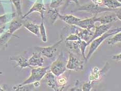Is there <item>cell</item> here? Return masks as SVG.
I'll return each mask as SVG.
<instances>
[{
  "label": "cell",
  "mask_w": 121,
  "mask_h": 91,
  "mask_svg": "<svg viewBox=\"0 0 121 91\" xmlns=\"http://www.w3.org/2000/svg\"><path fill=\"white\" fill-rule=\"evenodd\" d=\"M121 27L115 28L113 29L109 30L108 31H107L106 32L104 33L103 35H101L100 36L94 39V40L91 43V44L90 45V48H89L88 53L87 55V56L86 57L85 61H86L87 60H88L91 58L92 55L94 54V52L97 50V49L99 48V46L100 45V44L103 42L106 39H107L110 36L115 35V34H116L118 32H121Z\"/></svg>",
  "instance_id": "6da1fadb"
},
{
  "label": "cell",
  "mask_w": 121,
  "mask_h": 91,
  "mask_svg": "<svg viewBox=\"0 0 121 91\" xmlns=\"http://www.w3.org/2000/svg\"><path fill=\"white\" fill-rule=\"evenodd\" d=\"M67 61L64 54L62 52L57 59L52 62L51 67V72L55 77H59L61 75L67 70L66 65Z\"/></svg>",
  "instance_id": "7a4b0ae2"
},
{
  "label": "cell",
  "mask_w": 121,
  "mask_h": 91,
  "mask_svg": "<svg viewBox=\"0 0 121 91\" xmlns=\"http://www.w3.org/2000/svg\"><path fill=\"white\" fill-rule=\"evenodd\" d=\"M49 69V66L46 67H39L37 68H33L31 70L30 76L28 79L25 80L22 84L19 85H23L26 84H32L35 82H40L42 79L46 74L48 70Z\"/></svg>",
  "instance_id": "3957f363"
},
{
  "label": "cell",
  "mask_w": 121,
  "mask_h": 91,
  "mask_svg": "<svg viewBox=\"0 0 121 91\" xmlns=\"http://www.w3.org/2000/svg\"><path fill=\"white\" fill-rule=\"evenodd\" d=\"M84 62L76 57L73 54L69 52V59L67 61L66 68L75 71H82L84 69Z\"/></svg>",
  "instance_id": "277c9868"
},
{
  "label": "cell",
  "mask_w": 121,
  "mask_h": 91,
  "mask_svg": "<svg viewBox=\"0 0 121 91\" xmlns=\"http://www.w3.org/2000/svg\"><path fill=\"white\" fill-rule=\"evenodd\" d=\"M63 41V39H61L60 41L57 42L56 43L54 44L53 45L48 47H40L36 46L35 49L36 51L40 53L42 55L45 56L47 58L51 59L54 57V55L57 51L58 47L59 44L61 43Z\"/></svg>",
  "instance_id": "5b68a950"
},
{
  "label": "cell",
  "mask_w": 121,
  "mask_h": 91,
  "mask_svg": "<svg viewBox=\"0 0 121 91\" xmlns=\"http://www.w3.org/2000/svg\"><path fill=\"white\" fill-rule=\"evenodd\" d=\"M114 9H108L107 7H103L99 6L98 5H88L86 6H83L79 8L77 10H81V11H86L89 12L91 14H97L99 13L106 12V11H112Z\"/></svg>",
  "instance_id": "8992f818"
},
{
  "label": "cell",
  "mask_w": 121,
  "mask_h": 91,
  "mask_svg": "<svg viewBox=\"0 0 121 91\" xmlns=\"http://www.w3.org/2000/svg\"><path fill=\"white\" fill-rule=\"evenodd\" d=\"M40 53L36 51L33 52L32 56L28 59L29 64L31 67H42L44 64V58Z\"/></svg>",
  "instance_id": "52a82bcc"
},
{
  "label": "cell",
  "mask_w": 121,
  "mask_h": 91,
  "mask_svg": "<svg viewBox=\"0 0 121 91\" xmlns=\"http://www.w3.org/2000/svg\"><path fill=\"white\" fill-rule=\"evenodd\" d=\"M111 28V25L110 24H103L101 26H97L95 27V31L94 32V35L92 36L91 39L87 43L89 45L94 39L99 37L101 35H103L104 33L106 32L107 31H108L110 28Z\"/></svg>",
  "instance_id": "ba28073f"
},
{
  "label": "cell",
  "mask_w": 121,
  "mask_h": 91,
  "mask_svg": "<svg viewBox=\"0 0 121 91\" xmlns=\"http://www.w3.org/2000/svg\"><path fill=\"white\" fill-rule=\"evenodd\" d=\"M95 18L96 16L90 18H87L85 19H81L77 23L76 26L83 29L91 30L92 28L95 27V23L96 22Z\"/></svg>",
  "instance_id": "9c48e42d"
},
{
  "label": "cell",
  "mask_w": 121,
  "mask_h": 91,
  "mask_svg": "<svg viewBox=\"0 0 121 91\" xmlns=\"http://www.w3.org/2000/svg\"><path fill=\"white\" fill-rule=\"evenodd\" d=\"M45 10H46L45 8L44 5L43 4L40 2H36L33 5V6L29 10V11L27 14L23 16V17H22V19H23V18H25V17H27V16L30 14L31 13H32L34 12H38L40 13L42 18L43 19L44 12Z\"/></svg>",
  "instance_id": "30bf717a"
},
{
  "label": "cell",
  "mask_w": 121,
  "mask_h": 91,
  "mask_svg": "<svg viewBox=\"0 0 121 91\" xmlns=\"http://www.w3.org/2000/svg\"><path fill=\"white\" fill-rule=\"evenodd\" d=\"M45 75L47 79V84L48 87L52 88L54 91H59V87L56 80L55 75L52 72H48L46 73Z\"/></svg>",
  "instance_id": "8fae6325"
},
{
  "label": "cell",
  "mask_w": 121,
  "mask_h": 91,
  "mask_svg": "<svg viewBox=\"0 0 121 91\" xmlns=\"http://www.w3.org/2000/svg\"><path fill=\"white\" fill-rule=\"evenodd\" d=\"M58 17L61 20H62L64 22H66L68 25H69L70 26H76L77 23L82 19L81 18L76 17L72 15H60L58 13Z\"/></svg>",
  "instance_id": "7c38bea8"
},
{
  "label": "cell",
  "mask_w": 121,
  "mask_h": 91,
  "mask_svg": "<svg viewBox=\"0 0 121 91\" xmlns=\"http://www.w3.org/2000/svg\"><path fill=\"white\" fill-rule=\"evenodd\" d=\"M118 20L117 16L115 15H107L103 17L95 18V22H99L103 24H109L112 22H116Z\"/></svg>",
  "instance_id": "4fadbf2b"
},
{
  "label": "cell",
  "mask_w": 121,
  "mask_h": 91,
  "mask_svg": "<svg viewBox=\"0 0 121 91\" xmlns=\"http://www.w3.org/2000/svg\"><path fill=\"white\" fill-rule=\"evenodd\" d=\"M10 59L11 60V61H15L17 63V66H19L20 68H23L26 67L31 68H32V67L30 66L29 64L28 60L23 56L10 57Z\"/></svg>",
  "instance_id": "5bb4252c"
},
{
  "label": "cell",
  "mask_w": 121,
  "mask_h": 91,
  "mask_svg": "<svg viewBox=\"0 0 121 91\" xmlns=\"http://www.w3.org/2000/svg\"><path fill=\"white\" fill-rule=\"evenodd\" d=\"M23 26L22 23L18 19H16L12 20L10 22V25L9 26L8 32L9 33L13 35L16 31L19 29Z\"/></svg>",
  "instance_id": "9a60e30c"
},
{
  "label": "cell",
  "mask_w": 121,
  "mask_h": 91,
  "mask_svg": "<svg viewBox=\"0 0 121 91\" xmlns=\"http://www.w3.org/2000/svg\"><path fill=\"white\" fill-rule=\"evenodd\" d=\"M23 26L28 31H29L30 32L34 34L35 35L38 36H40V26H39L32 22H28L25 23Z\"/></svg>",
  "instance_id": "2e32d148"
},
{
  "label": "cell",
  "mask_w": 121,
  "mask_h": 91,
  "mask_svg": "<svg viewBox=\"0 0 121 91\" xmlns=\"http://www.w3.org/2000/svg\"><path fill=\"white\" fill-rule=\"evenodd\" d=\"M77 35L81 40L85 41L87 42L91 39L92 36L93 35L94 32L91 31V30L83 29V30L79 31Z\"/></svg>",
  "instance_id": "e0dca14e"
},
{
  "label": "cell",
  "mask_w": 121,
  "mask_h": 91,
  "mask_svg": "<svg viewBox=\"0 0 121 91\" xmlns=\"http://www.w3.org/2000/svg\"><path fill=\"white\" fill-rule=\"evenodd\" d=\"M102 4L107 8L112 9H117L121 6V2L117 0H102Z\"/></svg>",
  "instance_id": "ac0fdd59"
},
{
  "label": "cell",
  "mask_w": 121,
  "mask_h": 91,
  "mask_svg": "<svg viewBox=\"0 0 121 91\" xmlns=\"http://www.w3.org/2000/svg\"><path fill=\"white\" fill-rule=\"evenodd\" d=\"M15 13L12 14H6L0 16V25L5 24L7 22H11L12 20L15 17Z\"/></svg>",
  "instance_id": "d6986e66"
},
{
  "label": "cell",
  "mask_w": 121,
  "mask_h": 91,
  "mask_svg": "<svg viewBox=\"0 0 121 91\" xmlns=\"http://www.w3.org/2000/svg\"><path fill=\"white\" fill-rule=\"evenodd\" d=\"M81 40L78 41H65V46L71 49H78L79 48Z\"/></svg>",
  "instance_id": "ffe728a7"
},
{
  "label": "cell",
  "mask_w": 121,
  "mask_h": 91,
  "mask_svg": "<svg viewBox=\"0 0 121 91\" xmlns=\"http://www.w3.org/2000/svg\"><path fill=\"white\" fill-rule=\"evenodd\" d=\"M121 42V32L116 33L113 37L109 39L107 41V44L109 45H113L114 44L120 43Z\"/></svg>",
  "instance_id": "44dd1931"
},
{
  "label": "cell",
  "mask_w": 121,
  "mask_h": 91,
  "mask_svg": "<svg viewBox=\"0 0 121 91\" xmlns=\"http://www.w3.org/2000/svg\"><path fill=\"white\" fill-rule=\"evenodd\" d=\"M14 35L12 34L9 33V32H6L3 35L0 36V48L3 47L7 44V42L11 38V36Z\"/></svg>",
  "instance_id": "7402d4cb"
},
{
  "label": "cell",
  "mask_w": 121,
  "mask_h": 91,
  "mask_svg": "<svg viewBox=\"0 0 121 91\" xmlns=\"http://www.w3.org/2000/svg\"><path fill=\"white\" fill-rule=\"evenodd\" d=\"M40 26V35L41 36L42 40L43 42H46L47 41V36L46 32V29L45 27L43 22H42L41 23Z\"/></svg>",
  "instance_id": "603a6c76"
},
{
  "label": "cell",
  "mask_w": 121,
  "mask_h": 91,
  "mask_svg": "<svg viewBox=\"0 0 121 91\" xmlns=\"http://www.w3.org/2000/svg\"><path fill=\"white\" fill-rule=\"evenodd\" d=\"M22 0H12L13 3L17 10V12L18 16H20L22 15V5H21V1Z\"/></svg>",
  "instance_id": "cb8c5ba5"
},
{
  "label": "cell",
  "mask_w": 121,
  "mask_h": 91,
  "mask_svg": "<svg viewBox=\"0 0 121 91\" xmlns=\"http://www.w3.org/2000/svg\"><path fill=\"white\" fill-rule=\"evenodd\" d=\"M88 45V44L87 42L81 40L80 44V46H79V48L81 49L82 55V56L85 59H86V57L85 56V51L86 48H87V46Z\"/></svg>",
  "instance_id": "d4e9b609"
},
{
  "label": "cell",
  "mask_w": 121,
  "mask_h": 91,
  "mask_svg": "<svg viewBox=\"0 0 121 91\" xmlns=\"http://www.w3.org/2000/svg\"><path fill=\"white\" fill-rule=\"evenodd\" d=\"M80 40H81V39L78 37L77 34L72 33L70 34L67 38H65V41H78Z\"/></svg>",
  "instance_id": "484cf974"
},
{
  "label": "cell",
  "mask_w": 121,
  "mask_h": 91,
  "mask_svg": "<svg viewBox=\"0 0 121 91\" xmlns=\"http://www.w3.org/2000/svg\"><path fill=\"white\" fill-rule=\"evenodd\" d=\"M93 87V83L92 82H87L84 83L82 87V91H89Z\"/></svg>",
  "instance_id": "4316f807"
},
{
  "label": "cell",
  "mask_w": 121,
  "mask_h": 91,
  "mask_svg": "<svg viewBox=\"0 0 121 91\" xmlns=\"http://www.w3.org/2000/svg\"><path fill=\"white\" fill-rule=\"evenodd\" d=\"M57 82L58 84H59L60 85L63 86L66 84V83L67 82V79L65 77H62L61 78H60L59 79H58Z\"/></svg>",
  "instance_id": "83f0119b"
},
{
  "label": "cell",
  "mask_w": 121,
  "mask_h": 91,
  "mask_svg": "<svg viewBox=\"0 0 121 91\" xmlns=\"http://www.w3.org/2000/svg\"><path fill=\"white\" fill-rule=\"evenodd\" d=\"M112 59L115 60V61H119L121 59V54H119L118 55H113L112 56Z\"/></svg>",
  "instance_id": "f1b7e54d"
},
{
  "label": "cell",
  "mask_w": 121,
  "mask_h": 91,
  "mask_svg": "<svg viewBox=\"0 0 121 91\" xmlns=\"http://www.w3.org/2000/svg\"><path fill=\"white\" fill-rule=\"evenodd\" d=\"M0 91H4V90L3 89V88H2L1 87H0Z\"/></svg>",
  "instance_id": "f546056e"
},
{
  "label": "cell",
  "mask_w": 121,
  "mask_h": 91,
  "mask_svg": "<svg viewBox=\"0 0 121 91\" xmlns=\"http://www.w3.org/2000/svg\"><path fill=\"white\" fill-rule=\"evenodd\" d=\"M72 1L75 2L76 3H78V0H72Z\"/></svg>",
  "instance_id": "4dcf8cb0"
},
{
  "label": "cell",
  "mask_w": 121,
  "mask_h": 91,
  "mask_svg": "<svg viewBox=\"0 0 121 91\" xmlns=\"http://www.w3.org/2000/svg\"><path fill=\"white\" fill-rule=\"evenodd\" d=\"M2 2H3L2 1H0V3H2Z\"/></svg>",
  "instance_id": "1f68e13d"
}]
</instances>
